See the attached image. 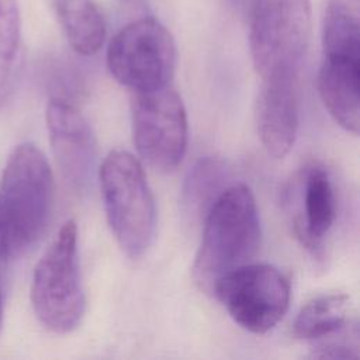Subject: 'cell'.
<instances>
[{"instance_id": "obj_1", "label": "cell", "mask_w": 360, "mask_h": 360, "mask_svg": "<svg viewBox=\"0 0 360 360\" xmlns=\"http://www.w3.org/2000/svg\"><path fill=\"white\" fill-rule=\"evenodd\" d=\"M260 240V217L252 190L243 183L226 186L204 215L193 266L195 283L212 292L219 277L256 256Z\"/></svg>"}, {"instance_id": "obj_2", "label": "cell", "mask_w": 360, "mask_h": 360, "mask_svg": "<svg viewBox=\"0 0 360 360\" xmlns=\"http://www.w3.org/2000/svg\"><path fill=\"white\" fill-rule=\"evenodd\" d=\"M53 195V174L42 150L34 143L15 146L0 187L8 257L22 255L41 239L52 215Z\"/></svg>"}, {"instance_id": "obj_3", "label": "cell", "mask_w": 360, "mask_h": 360, "mask_svg": "<svg viewBox=\"0 0 360 360\" xmlns=\"http://www.w3.org/2000/svg\"><path fill=\"white\" fill-rule=\"evenodd\" d=\"M100 190L110 229L121 250L141 257L156 229V205L141 162L128 150L114 149L98 170Z\"/></svg>"}, {"instance_id": "obj_4", "label": "cell", "mask_w": 360, "mask_h": 360, "mask_svg": "<svg viewBox=\"0 0 360 360\" xmlns=\"http://www.w3.org/2000/svg\"><path fill=\"white\" fill-rule=\"evenodd\" d=\"M31 302L41 323L55 332L76 329L84 315L86 298L80 278L77 226L66 221L38 260L32 283Z\"/></svg>"}, {"instance_id": "obj_5", "label": "cell", "mask_w": 360, "mask_h": 360, "mask_svg": "<svg viewBox=\"0 0 360 360\" xmlns=\"http://www.w3.org/2000/svg\"><path fill=\"white\" fill-rule=\"evenodd\" d=\"M311 35V0H253L249 48L264 79L297 76Z\"/></svg>"}, {"instance_id": "obj_6", "label": "cell", "mask_w": 360, "mask_h": 360, "mask_svg": "<svg viewBox=\"0 0 360 360\" xmlns=\"http://www.w3.org/2000/svg\"><path fill=\"white\" fill-rule=\"evenodd\" d=\"M176 58V44L170 31L153 17L138 18L124 25L107 49L111 76L134 93L170 84Z\"/></svg>"}, {"instance_id": "obj_7", "label": "cell", "mask_w": 360, "mask_h": 360, "mask_svg": "<svg viewBox=\"0 0 360 360\" xmlns=\"http://www.w3.org/2000/svg\"><path fill=\"white\" fill-rule=\"evenodd\" d=\"M212 292L240 328L260 335L284 318L291 285L276 266L249 262L219 277Z\"/></svg>"}, {"instance_id": "obj_8", "label": "cell", "mask_w": 360, "mask_h": 360, "mask_svg": "<svg viewBox=\"0 0 360 360\" xmlns=\"http://www.w3.org/2000/svg\"><path fill=\"white\" fill-rule=\"evenodd\" d=\"M131 118L139 156L158 172L174 170L184 158L188 141L187 112L180 94L172 84L135 93Z\"/></svg>"}, {"instance_id": "obj_9", "label": "cell", "mask_w": 360, "mask_h": 360, "mask_svg": "<svg viewBox=\"0 0 360 360\" xmlns=\"http://www.w3.org/2000/svg\"><path fill=\"white\" fill-rule=\"evenodd\" d=\"M285 204L295 238L309 253L322 256L338 215L336 190L326 167H302L287 188Z\"/></svg>"}, {"instance_id": "obj_10", "label": "cell", "mask_w": 360, "mask_h": 360, "mask_svg": "<svg viewBox=\"0 0 360 360\" xmlns=\"http://www.w3.org/2000/svg\"><path fill=\"white\" fill-rule=\"evenodd\" d=\"M49 142L65 183L76 193H86L96 169V138L84 115L70 103L52 98L45 112Z\"/></svg>"}, {"instance_id": "obj_11", "label": "cell", "mask_w": 360, "mask_h": 360, "mask_svg": "<svg viewBox=\"0 0 360 360\" xmlns=\"http://www.w3.org/2000/svg\"><path fill=\"white\" fill-rule=\"evenodd\" d=\"M256 127L262 145L276 159L294 146L298 131L297 76L262 80L256 98Z\"/></svg>"}, {"instance_id": "obj_12", "label": "cell", "mask_w": 360, "mask_h": 360, "mask_svg": "<svg viewBox=\"0 0 360 360\" xmlns=\"http://www.w3.org/2000/svg\"><path fill=\"white\" fill-rule=\"evenodd\" d=\"M318 91L330 117L345 131L360 128V55L322 53Z\"/></svg>"}, {"instance_id": "obj_13", "label": "cell", "mask_w": 360, "mask_h": 360, "mask_svg": "<svg viewBox=\"0 0 360 360\" xmlns=\"http://www.w3.org/2000/svg\"><path fill=\"white\" fill-rule=\"evenodd\" d=\"M352 315V300L346 294H323L309 300L298 311L292 335L295 339L315 343L346 328L356 318Z\"/></svg>"}, {"instance_id": "obj_14", "label": "cell", "mask_w": 360, "mask_h": 360, "mask_svg": "<svg viewBox=\"0 0 360 360\" xmlns=\"http://www.w3.org/2000/svg\"><path fill=\"white\" fill-rule=\"evenodd\" d=\"M72 49L83 56L100 51L107 35L105 20L93 0H52Z\"/></svg>"}, {"instance_id": "obj_15", "label": "cell", "mask_w": 360, "mask_h": 360, "mask_svg": "<svg viewBox=\"0 0 360 360\" xmlns=\"http://www.w3.org/2000/svg\"><path fill=\"white\" fill-rule=\"evenodd\" d=\"M228 169L214 156L201 158L188 172L183 186V205L193 217L205 215L211 204L226 187Z\"/></svg>"}, {"instance_id": "obj_16", "label": "cell", "mask_w": 360, "mask_h": 360, "mask_svg": "<svg viewBox=\"0 0 360 360\" xmlns=\"http://www.w3.org/2000/svg\"><path fill=\"white\" fill-rule=\"evenodd\" d=\"M21 58V18L17 0H0V108L13 91Z\"/></svg>"}, {"instance_id": "obj_17", "label": "cell", "mask_w": 360, "mask_h": 360, "mask_svg": "<svg viewBox=\"0 0 360 360\" xmlns=\"http://www.w3.org/2000/svg\"><path fill=\"white\" fill-rule=\"evenodd\" d=\"M312 356L319 359H359L357 319L335 335L312 343Z\"/></svg>"}, {"instance_id": "obj_18", "label": "cell", "mask_w": 360, "mask_h": 360, "mask_svg": "<svg viewBox=\"0 0 360 360\" xmlns=\"http://www.w3.org/2000/svg\"><path fill=\"white\" fill-rule=\"evenodd\" d=\"M8 259V250H7V239H6V229H4V222L1 217V210H0V266Z\"/></svg>"}, {"instance_id": "obj_19", "label": "cell", "mask_w": 360, "mask_h": 360, "mask_svg": "<svg viewBox=\"0 0 360 360\" xmlns=\"http://www.w3.org/2000/svg\"><path fill=\"white\" fill-rule=\"evenodd\" d=\"M3 326V301H1V291H0V330Z\"/></svg>"}, {"instance_id": "obj_20", "label": "cell", "mask_w": 360, "mask_h": 360, "mask_svg": "<svg viewBox=\"0 0 360 360\" xmlns=\"http://www.w3.org/2000/svg\"><path fill=\"white\" fill-rule=\"evenodd\" d=\"M232 3H235V4H252L253 3V0H231Z\"/></svg>"}]
</instances>
